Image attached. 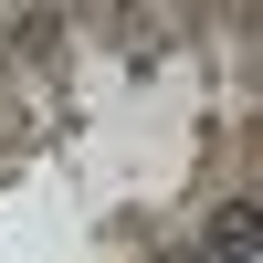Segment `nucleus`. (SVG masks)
Masks as SVG:
<instances>
[{
    "label": "nucleus",
    "mask_w": 263,
    "mask_h": 263,
    "mask_svg": "<svg viewBox=\"0 0 263 263\" xmlns=\"http://www.w3.org/2000/svg\"><path fill=\"white\" fill-rule=\"evenodd\" d=\"M253 253H263V200H232L221 221H211V253L200 263H253Z\"/></svg>",
    "instance_id": "f257e3e1"
}]
</instances>
